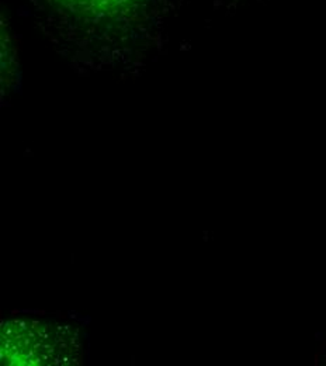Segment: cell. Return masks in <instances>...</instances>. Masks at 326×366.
Returning <instances> with one entry per match:
<instances>
[{
    "label": "cell",
    "instance_id": "obj_1",
    "mask_svg": "<svg viewBox=\"0 0 326 366\" xmlns=\"http://www.w3.org/2000/svg\"><path fill=\"white\" fill-rule=\"evenodd\" d=\"M47 23L73 26L94 34L136 33L159 23L163 0H27Z\"/></svg>",
    "mask_w": 326,
    "mask_h": 366
}]
</instances>
